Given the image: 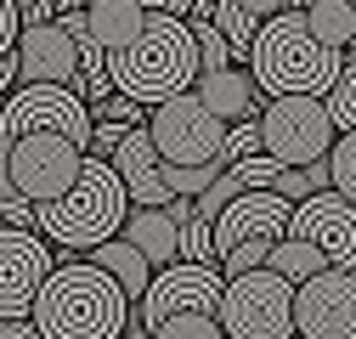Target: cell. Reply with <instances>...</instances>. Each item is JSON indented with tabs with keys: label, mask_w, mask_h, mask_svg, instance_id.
I'll return each instance as SVG.
<instances>
[{
	"label": "cell",
	"mask_w": 356,
	"mask_h": 339,
	"mask_svg": "<svg viewBox=\"0 0 356 339\" xmlns=\"http://www.w3.org/2000/svg\"><path fill=\"white\" fill-rule=\"evenodd\" d=\"M181 261H193V266H215V243H209V221H187L181 226Z\"/></svg>",
	"instance_id": "obj_31"
},
{
	"label": "cell",
	"mask_w": 356,
	"mask_h": 339,
	"mask_svg": "<svg viewBox=\"0 0 356 339\" xmlns=\"http://www.w3.org/2000/svg\"><path fill=\"white\" fill-rule=\"evenodd\" d=\"M294 339H356V277L317 272L294 288Z\"/></svg>",
	"instance_id": "obj_11"
},
{
	"label": "cell",
	"mask_w": 356,
	"mask_h": 339,
	"mask_svg": "<svg viewBox=\"0 0 356 339\" xmlns=\"http://www.w3.org/2000/svg\"><path fill=\"white\" fill-rule=\"evenodd\" d=\"M300 17H305L311 34H317V46H328L339 57H345V46H356V6L350 0H305Z\"/></svg>",
	"instance_id": "obj_21"
},
{
	"label": "cell",
	"mask_w": 356,
	"mask_h": 339,
	"mask_svg": "<svg viewBox=\"0 0 356 339\" xmlns=\"http://www.w3.org/2000/svg\"><path fill=\"white\" fill-rule=\"evenodd\" d=\"M124 215H130V198H124V181L113 176V164L108 158H85L68 198L34 209V226L57 249H97V243L124 232Z\"/></svg>",
	"instance_id": "obj_4"
},
{
	"label": "cell",
	"mask_w": 356,
	"mask_h": 339,
	"mask_svg": "<svg viewBox=\"0 0 356 339\" xmlns=\"http://www.w3.org/2000/svg\"><path fill=\"white\" fill-rule=\"evenodd\" d=\"M198 40H193V23L181 17H159L147 12L142 34L130 40L124 51L108 57V79H113V91L130 97V102H142V108H159L170 97H181L198 85Z\"/></svg>",
	"instance_id": "obj_1"
},
{
	"label": "cell",
	"mask_w": 356,
	"mask_h": 339,
	"mask_svg": "<svg viewBox=\"0 0 356 339\" xmlns=\"http://www.w3.org/2000/svg\"><path fill=\"white\" fill-rule=\"evenodd\" d=\"M215 28H220V40H227V51L232 57H249V46H254V34H260V23L238 6V0H220L215 6V17H209Z\"/></svg>",
	"instance_id": "obj_23"
},
{
	"label": "cell",
	"mask_w": 356,
	"mask_h": 339,
	"mask_svg": "<svg viewBox=\"0 0 356 339\" xmlns=\"http://www.w3.org/2000/svg\"><path fill=\"white\" fill-rule=\"evenodd\" d=\"M193 6H198V0H147V12H159V17H193Z\"/></svg>",
	"instance_id": "obj_36"
},
{
	"label": "cell",
	"mask_w": 356,
	"mask_h": 339,
	"mask_svg": "<svg viewBox=\"0 0 356 339\" xmlns=\"http://www.w3.org/2000/svg\"><path fill=\"white\" fill-rule=\"evenodd\" d=\"M215 322L227 339H294V283H283L266 266L227 277Z\"/></svg>",
	"instance_id": "obj_6"
},
{
	"label": "cell",
	"mask_w": 356,
	"mask_h": 339,
	"mask_svg": "<svg viewBox=\"0 0 356 339\" xmlns=\"http://www.w3.org/2000/svg\"><path fill=\"white\" fill-rule=\"evenodd\" d=\"M260 153V119H238L227 124V147H220V164H243Z\"/></svg>",
	"instance_id": "obj_29"
},
{
	"label": "cell",
	"mask_w": 356,
	"mask_h": 339,
	"mask_svg": "<svg viewBox=\"0 0 356 339\" xmlns=\"http://www.w3.org/2000/svg\"><path fill=\"white\" fill-rule=\"evenodd\" d=\"M323 108H328V119H334V131H339V136L356 131V74H350V63H345V74L334 79V91L323 97Z\"/></svg>",
	"instance_id": "obj_25"
},
{
	"label": "cell",
	"mask_w": 356,
	"mask_h": 339,
	"mask_svg": "<svg viewBox=\"0 0 356 339\" xmlns=\"http://www.w3.org/2000/svg\"><path fill=\"white\" fill-rule=\"evenodd\" d=\"M147 142H153V153H159L170 170H204V164H220L227 124L198 102V91H181V97H170V102L153 108Z\"/></svg>",
	"instance_id": "obj_7"
},
{
	"label": "cell",
	"mask_w": 356,
	"mask_h": 339,
	"mask_svg": "<svg viewBox=\"0 0 356 339\" xmlns=\"http://www.w3.org/2000/svg\"><path fill=\"white\" fill-rule=\"evenodd\" d=\"M289 238H305L328 261V272H350L356 277V204L339 198L334 187L317 192V198H305V204H294Z\"/></svg>",
	"instance_id": "obj_12"
},
{
	"label": "cell",
	"mask_w": 356,
	"mask_h": 339,
	"mask_svg": "<svg viewBox=\"0 0 356 339\" xmlns=\"http://www.w3.org/2000/svg\"><path fill=\"white\" fill-rule=\"evenodd\" d=\"M193 40H198V68H204V74L232 68V51H227V40H220L215 23H193Z\"/></svg>",
	"instance_id": "obj_28"
},
{
	"label": "cell",
	"mask_w": 356,
	"mask_h": 339,
	"mask_svg": "<svg viewBox=\"0 0 356 339\" xmlns=\"http://www.w3.org/2000/svg\"><path fill=\"white\" fill-rule=\"evenodd\" d=\"M147 23V0H85V28L97 51H124Z\"/></svg>",
	"instance_id": "obj_19"
},
{
	"label": "cell",
	"mask_w": 356,
	"mask_h": 339,
	"mask_svg": "<svg viewBox=\"0 0 356 339\" xmlns=\"http://www.w3.org/2000/svg\"><path fill=\"white\" fill-rule=\"evenodd\" d=\"M51 272H57V261L40 232L0 226V317H29Z\"/></svg>",
	"instance_id": "obj_13"
},
{
	"label": "cell",
	"mask_w": 356,
	"mask_h": 339,
	"mask_svg": "<svg viewBox=\"0 0 356 339\" xmlns=\"http://www.w3.org/2000/svg\"><path fill=\"white\" fill-rule=\"evenodd\" d=\"M328 187L356 204V131H345L334 142V153H328Z\"/></svg>",
	"instance_id": "obj_24"
},
{
	"label": "cell",
	"mask_w": 356,
	"mask_h": 339,
	"mask_svg": "<svg viewBox=\"0 0 356 339\" xmlns=\"http://www.w3.org/2000/svg\"><path fill=\"white\" fill-rule=\"evenodd\" d=\"M289 221H294V204H283L277 192H243V198H232L209 221L215 261H220V254H232V249H243V243H283L289 238Z\"/></svg>",
	"instance_id": "obj_14"
},
{
	"label": "cell",
	"mask_w": 356,
	"mask_h": 339,
	"mask_svg": "<svg viewBox=\"0 0 356 339\" xmlns=\"http://www.w3.org/2000/svg\"><path fill=\"white\" fill-rule=\"evenodd\" d=\"M17 34H23L17 0H0V57H12V51H17Z\"/></svg>",
	"instance_id": "obj_32"
},
{
	"label": "cell",
	"mask_w": 356,
	"mask_h": 339,
	"mask_svg": "<svg viewBox=\"0 0 356 339\" xmlns=\"http://www.w3.org/2000/svg\"><path fill=\"white\" fill-rule=\"evenodd\" d=\"M102 119H108V124H130V131H136V119H142V102H130V97H119V91H113V97L102 102ZM91 124H97V119H91Z\"/></svg>",
	"instance_id": "obj_33"
},
{
	"label": "cell",
	"mask_w": 356,
	"mask_h": 339,
	"mask_svg": "<svg viewBox=\"0 0 356 339\" xmlns=\"http://www.w3.org/2000/svg\"><path fill=\"white\" fill-rule=\"evenodd\" d=\"M17 85H79V46L57 28V23H40L17 34Z\"/></svg>",
	"instance_id": "obj_15"
},
{
	"label": "cell",
	"mask_w": 356,
	"mask_h": 339,
	"mask_svg": "<svg viewBox=\"0 0 356 339\" xmlns=\"http://www.w3.org/2000/svg\"><path fill=\"white\" fill-rule=\"evenodd\" d=\"M119 238L136 249L153 272H164V266H175V261H181V221H175L170 209H130Z\"/></svg>",
	"instance_id": "obj_18"
},
{
	"label": "cell",
	"mask_w": 356,
	"mask_h": 339,
	"mask_svg": "<svg viewBox=\"0 0 356 339\" xmlns=\"http://www.w3.org/2000/svg\"><path fill=\"white\" fill-rule=\"evenodd\" d=\"M220 294H227V277H220L215 266L175 261V266L153 272V283H147V294H142V306H136V322L153 333V328L170 322V317H193V311L215 317V311H220Z\"/></svg>",
	"instance_id": "obj_10"
},
{
	"label": "cell",
	"mask_w": 356,
	"mask_h": 339,
	"mask_svg": "<svg viewBox=\"0 0 356 339\" xmlns=\"http://www.w3.org/2000/svg\"><path fill=\"white\" fill-rule=\"evenodd\" d=\"M0 91H17V57H0Z\"/></svg>",
	"instance_id": "obj_38"
},
{
	"label": "cell",
	"mask_w": 356,
	"mask_h": 339,
	"mask_svg": "<svg viewBox=\"0 0 356 339\" xmlns=\"http://www.w3.org/2000/svg\"><path fill=\"white\" fill-rule=\"evenodd\" d=\"M350 74H356V63H350Z\"/></svg>",
	"instance_id": "obj_39"
},
{
	"label": "cell",
	"mask_w": 356,
	"mask_h": 339,
	"mask_svg": "<svg viewBox=\"0 0 356 339\" xmlns=\"http://www.w3.org/2000/svg\"><path fill=\"white\" fill-rule=\"evenodd\" d=\"M232 198H243V187H238V176H232V170H220V181H215V187H209V192L193 204V215H198V221H215V215H220V209H227Z\"/></svg>",
	"instance_id": "obj_30"
},
{
	"label": "cell",
	"mask_w": 356,
	"mask_h": 339,
	"mask_svg": "<svg viewBox=\"0 0 356 339\" xmlns=\"http://www.w3.org/2000/svg\"><path fill=\"white\" fill-rule=\"evenodd\" d=\"M0 339H40V328L29 317H0Z\"/></svg>",
	"instance_id": "obj_37"
},
{
	"label": "cell",
	"mask_w": 356,
	"mask_h": 339,
	"mask_svg": "<svg viewBox=\"0 0 356 339\" xmlns=\"http://www.w3.org/2000/svg\"><path fill=\"white\" fill-rule=\"evenodd\" d=\"M0 226H6V221H0Z\"/></svg>",
	"instance_id": "obj_40"
},
{
	"label": "cell",
	"mask_w": 356,
	"mask_h": 339,
	"mask_svg": "<svg viewBox=\"0 0 356 339\" xmlns=\"http://www.w3.org/2000/svg\"><path fill=\"white\" fill-rule=\"evenodd\" d=\"M79 164H85V153L68 136H51V131L12 142V198L34 204V209L68 198V187L79 181Z\"/></svg>",
	"instance_id": "obj_9"
},
{
	"label": "cell",
	"mask_w": 356,
	"mask_h": 339,
	"mask_svg": "<svg viewBox=\"0 0 356 339\" xmlns=\"http://www.w3.org/2000/svg\"><path fill=\"white\" fill-rule=\"evenodd\" d=\"M153 339H227V333H220V322H215V317L193 311V317H170V322H159V328H153Z\"/></svg>",
	"instance_id": "obj_27"
},
{
	"label": "cell",
	"mask_w": 356,
	"mask_h": 339,
	"mask_svg": "<svg viewBox=\"0 0 356 339\" xmlns=\"http://www.w3.org/2000/svg\"><path fill=\"white\" fill-rule=\"evenodd\" d=\"M243 68L266 97H328L334 79L345 74V57L317 46L300 12H277L272 23H260Z\"/></svg>",
	"instance_id": "obj_3"
},
{
	"label": "cell",
	"mask_w": 356,
	"mask_h": 339,
	"mask_svg": "<svg viewBox=\"0 0 356 339\" xmlns=\"http://www.w3.org/2000/svg\"><path fill=\"white\" fill-rule=\"evenodd\" d=\"M68 136L79 153L91 147V108L79 102V91L68 85H17V91L0 102V136L23 142V136Z\"/></svg>",
	"instance_id": "obj_8"
},
{
	"label": "cell",
	"mask_w": 356,
	"mask_h": 339,
	"mask_svg": "<svg viewBox=\"0 0 356 339\" xmlns=\"http://www.w3.org/2000/svg\"><path fill=\"white\" fill-rule=\"evenodd\" d=\"M91 266H97V272H108V277L119 283V294H124L130 306H142V294H147V283H153V266H147V261H142V254L130 249L124 238L97 243V249H91Z\"/></svg>",
	"instance_id": "obj_20"
},
{
	"label": "cell",
	"mask_w": 356,
	"mask_h": 339,
	"mask_svg": "<svg viewBox=\"0 0 356 339\" xmlns=\"http://www.w3.org/2000/svg\"><path fill=\"white\" fill-rule=\"evenodd\" d=\"M29 322L40 328V339H124L130 300L108 272H97L91 261H74L46 277Z\"/></svg>",
	"instance_id": "obj_2"
},
{
	"label": "cell",
	"mask_w": 356,
	"mask_h": 339,
	"mask_svg": "<svg viewBox=\"0 0 356 339\" xmlns=\"http://www.w3.org/2000/svg\"><path fill=\"white\" fill-rule=\"evenodd\" d=\"M238 6H243L254 23H272L277 12H294V0H238Z\"/></svg>",
	"instance_id": "obj_35"
},
{
	"label": "cell",
	"mask_w": 356,
	"mask_h": 339,
	"mask_svg": "<svg viewBox=\"0 0 356 339\" xmlns=\"http://www.w3.org/2000/svg\"><path fill=\"white\" fill-rule=\"evenodd\" d=\"M108 164H113V176L124 181L130 209H170V204H175V198H170V164L153 153L147 124H136V131L119 142V153H113Z\"/></svg>",
	"instance_id": "obj_16"
},
{
	"label": "cell",
	"mask_w": 356,
	"mask_h": 339,
	"mask_svg": "<svg viewBox=\"0 0 356 339\" xmlns=\"http://www.w3.org/2000/svg\"><path fill=\"white\" fill-rule=\"evenodd\" d=\"M350 6H356V0H350Z\"/></svg>",
	"instance_id": "obj_41"
},
{
	"label": "cell",
	"mask_w": 356,
	"mask_h": 339,
	"mask_svg": "<svg viewBox=\"0 0 356 339\" xmlns=\"http://www.w3.org/2000/svg\"><path fill=\"white\" fill-rule=\"evenodd\" d=\"M227 170L238 176L243 192H272V181L283 176V164H277V158H266V153H254V158H243V164H227Z\"/></svg>",
	"instance_id": "obj_26"
},
{
	"label": "cell",
	"mask_w": 356,
	"mask_h": 339,
	"mask_svg": "<svg viewBox=\"0 0 356 339\" xmlns=\"http://www.w3.org/2000/svg\"><path fill=\"white\" fill-rule=\"evenodd\" d=\"M198 102L220 119V124H238V119H260V85L249 79V68H220V74H198Z\"/></svg>",
	"instance_id": "obj_17"
},
{
	"label": "cell",
	"mask_w": 356,
	"mask_h": 339,
	"mask_svg": "<svg viewBox=\"0 0 356 339\" xmlns=\"http://www.w3.org/2000/svg\"><path fill=\"white\" fill-rule=\"evenodd\" d=\"M0 221H6V226H17V232H34V204L6 198V204H0Z\"/></svg>",
	"instance_id": "obj_34"
},
{
	"label": "cell",
	"mask_w": 356,
	"mask_h": 339,
	"mask_svg": "<svg viewBox=\"0 0 356 339\" xmlns=\"http://www.w3.org/2000/svg\"><path fill=\"white\" fill-rule=\"evenodd\" d=\"M266 272H277L283 283H305V277H317V272H328V261L317 249H311L305 238H283V243H272V261H266Z\"/></svg>",
	"instance_id": "obj_22"
},
{
	"label": "cell",
	"mask_w": 356,
	"mask_h": 339,
	"mask_svg": "<svg viewBox=\"0 0 356 339\" xmlns=\"http://www.w3.org/2000/svg\"><path fill=\"white\" fill-rule=\"evenodd\" d=\"M339 131L323 108V97H272L260 108V153L283 170H311L334 153Z\"/></svg>",
	"instance_id": "obj_5"
}]
</instances>
